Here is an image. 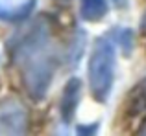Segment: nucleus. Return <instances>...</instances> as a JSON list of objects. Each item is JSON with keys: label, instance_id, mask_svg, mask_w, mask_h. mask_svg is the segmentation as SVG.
Segmentation results:
<instances>
[{"label": "nucleus", "instance_id": "f257e3e1", "mask_svg": "<svg viewBox=\"0 0 146 136\" xmlns=\"http://www.w3.org/2000/svg\"><path fill=\"white\" fill-rule=\"evenodd\" d=\"M48 17L32 20L11 41V59L21 72V79L33 101H43L54 81L57 54L54 28Z\"/></svg>", "mask_w": 146, "mask_h": 136}, {"label": "nucleus", "instance_id": "f03ea898", "mask_svg": "<svg viewBox=\"0 0 146 136\" xmlns=\"http://www.w3.org/2000/svg\"><path fill=\"white\" fill-rule=\"evenodd\" d=\"M115 72H117V48L109 35L98 37L91 48L89 55V79L91 96L98 103H106L111 96L115 85Z\"/></svg>", "mask_w": 146, "mask_h": 136}, {"label": "nucleus", "instance_id": "7ed1b4c3", "mask_svg": "<svg viewBox=\"0 0 146 136\" xmlns=\"http://www.w3.org/2000/svg\"><path fill=\"white\" fill-rule=\"evenodd\" d=\"M28 131V112L19 99L0 101V136H19Z\"/></svg>", "mask_w": 146, "mask_h": 136}, {"label": "nucleus", "instance_id": "20e7f679", "mask_svg": "<svg viewBox=\"0 0 146 136\" xmlns=\"http://www.w3.org/2000/svg\"><path fill=\"white\" fill-rule=\"evenodd\" d=\"M80 97H82V81L78 77H70L63 86L59 99V116L63 120V123H70L76 116L80 105Z\"/></svg>", "mask_w": 146, "mask_h": 136}, {"label": "nucleus", "instance_id": "39448f33", "mask_svg": "<svg viewBox=\"0 0 146 136\" xmlns=\"http://www.w3.org/2000/svg\"><path fill=\"white\" fill-rule=\"evenodd\" d=\"M37 0H22L19 4H11L7 0H0V20L9 22V24H19L30 18L32 11L35 9Z\"/></svg>", "mask_w": 146, "mask_h": 136}, {"label": "nucleus", "instance_id": "423d86ee", "mask_svg": "<svg viewBox=\"0 0 146 136\" xmlns=\"http://www.w3.org/2000/svg\"><path fill=\"white\" fill-rule=\"evenodd\" d=\"M107 0H80V15L87 22H98L107 15Z\"/></svg>", "mask_w": 146, "mask_h": 136}, {"label": "nucleus", "instance_id": "0eeeda50", "mask_svg": "<svg viewBox=\"0 0 146 136\" xmlns=\"http://www.w3.org/2000/svg\"><path fill=\"white\" fill-rule=\"evenodd\" d=\"M109 37L118 44V48L122 50L124 55H129V52L133 50V31L129 28H115L109 31Z\"/></svg>", "mask_w": 146, "mask_h": 136}, {"label": "nucleus", "instance_id": "6e6552de", "mask_svg": "<svg viewBox=\"0 0 146 136\" xmlns=\"http://www.w3.org/2000/svg\"><path fill=\"white\" fill-rule=\"evenodd\" d=\"M133 103H135V109H146V81L141 83L139 86V96H137V99H131Z\"/></svg>", "mask_w": 146, "mask_h": 136}, {"label": "nucleus", "instance_id": "1a4fd4ad", "mask_svg": "<svg viewBox=\"0 0 146 136\" xmlns=\"http://www.w3.org/2000/svg\"><path fill=\"white\" fill-rule=\"evenodd\" d=\"M98 129V123H93V125H78V134H94Z\"/></svg>", "mask_w": 146, "mask_h": 136}, {"label": "nucleus", "instance_id": "9d476101", "mask_svg": "<svg viewBox=\"0 0 146 136\" xmlns=\"http://www.w3.org/2000/svg\"><path fill=\"white\" fill-rule=\"evenodd\" d=\"M141 31H143L144 33V35H146V9H144V13H143V17H141Z\"/></svg>", "mask_w": 146, "mask_h": 136}, {"label": "nucleus", "instance_id": "9b49d317", "mask_svg": "<svg viewBox=\"0 0 146 136\" xmlns=\"http://www.w3.org/2000/svg\"><path fill=\"white\" fill-rule=\"evenodd\" d=\"M137 133H139V134H146V120L143 122V125H141V129L137 131Z\"/></svg>", "mask_w": 146, "mask_h": 136}, {"label": "nucleus", "instance_id": "f8f14e48", "mask_svg": "<svg viewBox=\"0 0 146 136\" xmlns=\"http://www.w3.org/2000/svg\"><path fill=\"white\" fill-rule=\"evenodd\" d=\"M115 2V6H118V7H124L126 6V0H113Z\"/></svg>", "mask_w": 146, "mask_h": 136}]
</instances>
